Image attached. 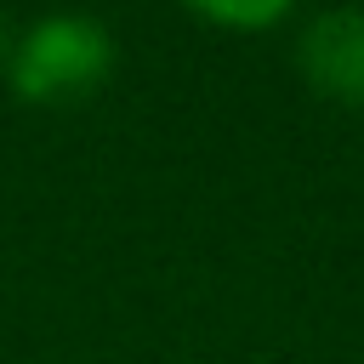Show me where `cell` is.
Listing matches in <instances>:
<instances>
[{
    "label": "cell",
    "instance_id": "3",
    "mask_svg": "<svg viewBox=\"0 0 364 364\" xmlns=\"http://www.w3.org/2000/svg\"><path fill=\"white\" fill-rule=\"evenodd\" d=\"M176 6L210 28H228V34H262L296 11V0H176Z\"/></svg>",
    "mask_w": 364,
    "mask_h": 364
},
{
    "label": "cell",
    "instance_id": "2",
    "mask_svg": "<svg viewBox=\"0 0 364 364\" xmlns=\"http://www.w3.org/2000/svg\"><path fill=\"white\" fill-rule=\"evenodd\" d=\"M296 74L318 102L364 108V6H324L296 34Z\"/></svg>",
    "mask_w": 364,
    "mask_h": 364
},
{
    "label": "cell",
    "instance_id": "1",
    "mask_svg": "<svg viewBox=\"0 0 364 364\" xmlns=\"http://www.w3.org/2000/svg\"><path fill=\"white\" fill-rule=\"evenodd\" d=\"M119 68V40L91 11H46L6 46V85L28 108H68L108 85Z\"/></svg>",
    "mask_w": 364,
    "mask_h": 364
},
{
    "label": "cell",
    "instance_id": "4",
    "mask_svg": "<svg viewBox=\"0 0 364 364\" xmlns=\"http://www.w3.org/2000/svg\"><path fill=\"white\" fill-rule=\"evenodd\" d=\"M6 46H11V34H6V11H0V68H6Z\"/></svg>",
    "mask_w": 364,
    "mask_h": 364
}]
</instances>
